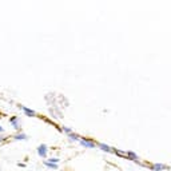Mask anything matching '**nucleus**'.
Wrapping results in <instances>:
<instances>
[{"label":"nucleus","instance_id":"nucleus-7","mask_svg":"<svg viewBox=\"0 0 171 171\" xmlns=\"http://www.w3.org/2000/svg\"><path fill=\"white\" fill-rule=\"evenodd\" d=\"M13 141H28V135H25L24 132H18L13 136Z\"/></svg>","mask_w":171,"mask_h":171},{"label":"nucleus","instance_id":"nucleus-5","mask_svg":"<svg viewBox=\"0 0 171 171\" xmlns=\"http://www.w3.org/2000/svg\"><path fill=\"white\" fill-rule=\"evenodd\" d=\"M36 151H38V155L40 156V158H45V156H47V154H48V147H47V144H40Z\"/></svg>","mask_w":171,"mask_h":171},{"label":"nucleus","instance_id":"nucleus-3","mask_svg":"<svg viewBox=\"0 0 171 171\" xmlns=\"http://www.w3.org/2000/svg\"><path fill=\"white\" fill-rule=\"evenodd\" d=\"M149 169H151L152 171H166L167 169H169V167L166 166V164H163V163H154V164H149Z\"/></svg>","mask_w":171,"mask_h":171},{"label":"nucleus","instance_id":"nucleus-9","mask_svg":"<svg viewBox=\"0 0 171 171\" xmlns=\"http://www.w3.org/2000/svg\"><path fill=\"white\" fill-rule=\"evenodd\" d=\"M43 164H44L45 167H48V169H51V170H58L59 169L58 164L51 163V162H48V161H43Z\"/></svg>","mask_w":171,"mask_h":171},{"label":"nucleus","instance_id":"nucleus-4","mask_svg":"<svg viewBox=\"0 0 171 171\" xmlns=\"http://www.w3.org/2000/svg\"><path fill=\"white\" fill-rule=\"evenodd\" d=\"M126 158H128L130 161L135 162V163H138V164H142L141 161H139V156L136 155L135 152H132V151H126ZM142 166H143V164H142Z\"/></svg>","mask_w":171,"mask_h":171},{"label":"nucleus","instance_id":"nucleus-2","mask_svg":"<svg viewBox=\"0 0 171 171\" xmlns=\"http://www.w3.org/2000/svg\"><path fill=\"white\" fill-rule=\"evenodd\" d=\"M10 124L15 128L16 131H20L22 123H20V119H19L18 116H11V118H10Z\"/></svg>","mask_w":171,"mask_h":171},{"label":"nucleus","instance_id":"nucleus-6","mask_svg":"<svg viewBox=\"0 0 171 171\" xmlns=\"http://www.w3.org/2000/svg\"><path fill=\"white\" fill-rule=\"evenodd\" d=\"M19 108H20V110H22L27 116H30V118H33V116H36V112H35L33 110H31V108H28V107H25V106H22V104H19Z\"/></svg>","mask_w":171,"mask_h":171},{"label":"nucleus","instance_id":"nucleus-14","mask_svg":"<svg viewBox=\"0 0 171 171\" xmlns=\"http://www.w3.org/2000/svg\"><path fill=\"white\" fill-rule=\"evenodd\" d=\"M4 132V128H3V126H0V134Z\"/></svg>","mask_w":171,"mask_h":171},{"label":"nucleus","instance_id":"nucleus-11","mask_svg":"<svg viewBox=\"0 0 171 171\" xmlns=\"http://www.w3.org/2000/svg\"><path fill=\"white\" fill-rule=\"evenodd\" d=\"M48 162H51V163H55V164H58L60 161H59V158H50V159H48Z\"/></svg>","mask_w":171,"mask_h":171},{"label":"nucleus","instance_id":"nucleus-1","mask_svg":"<svg viewBox=\"0 0 171 171\" xmlns=\"http://www.w3.org/2000/svg\"><path fill=\"white\" fill-rule=\"evenodd\" d=\"M80 144L86 149H95L96 143L92 141V139H88V138H82L80 139Z\"/></svg>","mask_w":171,"mask_h":171},{"label":"nucleus","instance_id":"nucleus-13","mask_svg":"<svg viewBox=\"0 0 171 171\" xmlns=\"http://www.w3.org/2000/svg\"><path fill=\"white\" fill-rule=\"evenodd\" d=\"M4 141H5V136H0V143H3Z\"/></svg>","mask_w":171,"mask_h":171},{"label":"nucleus","instance_id":"nucleus-10","mask_svg":"<svg viewBox=\"0 0 171 171\" xmlns=\"http://www.w3.org/2000/svg\"><path fill=\"white\" fill-rule=\"evenodd\" d=\"M68 138L71 139V141H79L80 142V135H78V134H74V132H71V134H68Z\"/></svg>","mask_w":171,"mask_h":171},{"label":"nucleus","instance_id":"nucleus-12","mask_svg":"<svg viewBox=\"0 0 171 171\" xmlns=\"http://www.w3.org/2000/svg\"><path fill=\"white\" fill-rule=\"evenodd\" d=\"M63 131H64L65 134H67V135H68V134L72 132V131H71V128H68V127H63Z\"/></svg>","mask_w":171,"mask_h":171},{"label":"nucleus","instance_id":"nucleus-8","mask_svg":"<svg viewBox=\"0 0 171 171\" xmlns=\"http://www.w3.org/2000/svg\"><path fill=\"white\" fill-rule=\"evenodd\" d=\"M98 147H99V149H100L102 151H104V152H112V151H114L112 147L107 146V144H104V143H98Z\"/></svg>","mask_w":171,"mask_h":171}]
</instances>
